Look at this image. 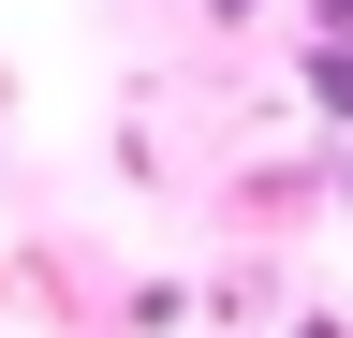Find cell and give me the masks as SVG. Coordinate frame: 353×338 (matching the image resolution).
Wrapping results in <instances>:
<instances>
[{"label":"cell","mask_w":353,"mask_h":338,"mask_svg":"<svg viewBox=\"0 0 353 338\" xmlns=\"http://www.w3.org/2000/svg\"><path fill=\"white\" fill-rule=\"evenodd\" d=\"M294 15H309V30H324V45H353V0H294Z\"/></svg>","instance_id":"7a4b0ae2"},{"label":"cell","mask_w":353,"mask_h":338,"mask_svg":"<svg viewBox=\"0 0 353 338\" xmlns=\"http://www.w3.org/2000/svg\"><path fill=\"white\" fill-rule=\"evenodd\" d=\"M309 118L353 133V45H309Z\"/></svg>","instance_id":"6da1fadb"}]
</instances>
